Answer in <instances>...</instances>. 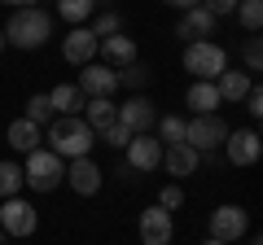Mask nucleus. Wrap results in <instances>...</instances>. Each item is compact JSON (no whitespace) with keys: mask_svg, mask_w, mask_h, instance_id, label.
Here are the masks:
<instances>
[{"mask_svg":"<svg viewBox=\"0 0 263 245\" xmlns=\"http://www.w3.org/2000/svg\"><path fill=\"white\" fill-rule=\"evenodd\" d=\"M5 44L9 48H22V53H35V48L48 44V35H53V13L40 9V5H31V9H13V18L5 22Z\"/></svg>","mask_w":263,"mask_h":245,"instance_id":"f257e3e1","label":"nucleus"},{"mask_svg":"<svg viewBox=\"0 0 263 245\" xmlns=\"http://www.w3.org/2000/svg\"><path fill=\"white\" fill-rule=\"evenodd\" d=\"M92 145H97V132L88 127L84 118H53L44 127V149H53L62 162H70V158H88L92 153Z\"/></svg>","mask_w":263,"mask_h":245,"instance_id":"f03ea898","label":"nucleus"},{"mask_svg":"<svg viewBox=\"0 0 263 245\" xmlns=\"http://www.w3.org/2000/svg\"><path fill=\"white\" fill-rule=\"evenodd\" d=\"M62 179H66V162L57 158L53 149H44V145H40L35 153H27V167H22V184H27V189L53 193Z\"/></svg>","mask_w":263,"mask_h":245,"instance_id":"7ed1b4c3","label":"nucleus"},{"mask_svg":"<svg viewBox=\"0 0 263 245\" xmlns=\"http://www.w3.org/2000/svg\"><path fill=\"white\" fill-rule=\"evenodd\" d=\"M228 127L219 114H197V118H184V145L193 153H215V149H224V140H228Z\"/></svg>","mask_w":263,"mask_h":245,"instance_id":"20e7f679","label":"nucleus"},{"mask_svg":"<svg viewBox=\"0 0 263 245\" xmlns=\"http://www.w3.org/2000/svg\"><path fill=\"white\" fill-rule=\"evenodd\" d=\"M184 70L193 79H211L215 84L219 70H228V53L215 39H193V44H184Z\"/></svg>","mask_w":263,"mask_h":245,"instance_id":"39448f33","label":"nucleus"},{"mask_svg":"<svg viewBox=\"0 0 263 245\" xmlns=\"http://www.w3.org/2000/svg\"><path fill=\"white\" fill-rule=\"evenodd\" d=\"M206 228H211V241L237 245L246 232H250V210H246V206H215Z\"/></svg>","mask_w":263,"mask_h":245,"instance_id":"423d86ee","label":"nucleus"},{"mask_svg":"<svg viewBox=\"0 0 263 245\" xmlns=\"http://www.w3.org/2000/svg\"><path fill=\"white\" fill-rule=\"evenodd\" d=\"M136 232H141V245H171L176 241V223H171V210H162L158 201L141 210L136 219Z\"/></svg>","mask_w":263,"mask_h":245,"instance_id":"0eeeda50","label":"nucleus"},{"mask_svg":"<svg viewBox=\"0 0 263 245\" xmlns=\"http://www.w3.org/2000/svg\"><path fill=\"white\" fill-rule=\"evenodd\" d=\"M0 228H5V236H31L40 228V210L22 197H9L0 201Z\"/></svg>","mask_w":263,"mask_h":245,"instance_id":"6e6552de","label":"nucleus"},{"mask_svg":"<svg viewBox=\"0 0 263 245\" xmlns=\"http://www.w3.org/2000/svg\"><path fill=\"white\" fill-rule=\"evenodd\" d=\"M114 122H123L132 136H145L154 122H158V110H154V101H149L145 92H132L127 101L119 105V118H114Z\"/></svg>","mask_w":263,"mask_h":245,"instance_id":"1a4fd4ad","label":"nucleus"},{"mask_svg":"<svg viewBox=\"0 0 263 245\" xmlns=\"http://www.w3.org/2000/svg\"><path fill=\"white\" fill-rule=\"evenodd\" d=\"M123 162H127L136 175H149V171H158L162 167V145H158V136H132L127 140V149H123Z\"/></svg>","mask_w":263,"mask_h":245,"instance_id":"9d476101","label":"nucleus"},{"mask_svg":"<svg viewBox=\"0 0 263 245\" xmlns=\"http://www.w3.org/2000/svg\"><path fill=\"white\" fill-rule=\"evenodd\" d=\"M79 92L84 96H114L119 92V70H110L105 62H88V66H79Z\"/></svg>","mask_w":263,"mask_h":245,"instance_id":"9b49d317","label":"nucleus"},{"mask_svg":"<svg viewBox=\"0 0 263 245\" xmlns=\"http://www.w3.org/2000/svg\"><path fill=\"white\" fill-rule=\"evenodd\" d=\"M224 153H228V162H233V167H254V162H259V153H263V140H259V132H254V127H237V132H228Z\"/></svg>","mask_w":263,"mask_h":245,"instance_id":"f8f14e48","label":"nucleus"},{"mask_svg":"<svg viewBox=\"0 0 263 245\" xmlns=\"http://www.w3.org/2000/svg\"><path fill=\"white\" fill-rule=\"evenodd\" d=\"M101 179H105V171L97 167L92 158H70V162H66V184H70L79 197H97Z\"/></svg>","mask_w":263,"mask_h":245,"instance_id":"ddd939ff","label":"nucleus"},{"mask_svg":"<svg viewBox=\"0 0 263 245\" xmlns=\"http://www.w3.org/2000/svg\"><path fill=\"white\" fill-rule=\"evenodd\" d=\"M97 44H101V39H97L88 27H75L62 39V57L70 62V66H88V62H97Z\"/></svg>","mask_w":263,"mask_h":245,"instance_id":"4468645a","label":"nucleus"},{"mask_svg":"<svg viewBox=\"0 0 263 245\" xmlns=\"http://www.w3.org/2000/svg\"><path fill=\"white\" fill-rule=\"evenodd\" d=\"M215 22H219L215 13L197 5V9H184V13H180V22H176V35L184 39V44H193V39H206V35H215Z\"/></svg>","mask_w":263,"mask_h":245,"instance_id":"2eb2a0df","label":"nucleus"},{"mask_svg":"<svg viewBox=\"0 0 263 245\" xmlns=\"http://www.w3.org/2000/svg\"><path fill=\"white\" fill-rule=\"evenodd\" d=\"M97 53H101V62H105L110 70H123V66H132V62H136V39H132L127 31H119V35L101 39V44H97Z\"/></svg>","mask_w":263,"mask_h":245,"instance_id":"dca6fc26","label":"nucleus"},{"mask_svg":"<svg viewBox=\"0 0 263 245\" xmlns=\"http://www.w3.org/2000/svg\"><path fill=\"white\" fill-rule=\"evenodd\" d=\"M254 88V79L246 75V70H219L215 79V92H219V105H241L246 92Z\"/></svg>","mask_w":263,"mask_h":245,"instance_id":"f3484780","label":"nucleus"},{"mask_svg":"<svg viewBox=\"0 0 263 245\" xmlns=\"http://www.w3.org/2000/svg\"><path fill=\"white\" fill-rule=\"evenodd\" d=\"M5 140H9V149H18V153H35L40 145H44V127H35V122H27V118H13L9 132H5Z\"/></svg>","mask_w":263,"mask_h":245,"instance_id":"a211bd4d","label":"nucleus"},{"mask_svg":"<svg viewBox=\"0 0 263 245\" xmlns=\"http://www.w3.org/2000/svg\"><path fill=\"white\" fill-rule=\"evenodd\" d=\"M48 105H53V118H75L79 110H84V92H79L75 84H57L53 92H44Z\"/></svg>","mask_w":263,"mask_h":245,"instance_id":"6ab92c4d","label":"nucleus"},{"mask_svg":"<svg viewBox=\"0 0 263 245\" xmlns=\"http://www.w3.org/2000/svg\"><path fill=\"white\" fill-rule=\"evenodd\" d=\"M162 167H167V175H193L202 167V153H193L189 145H167L162 149Z\"/></svg>","mask_w":263,"mask_h":245,"instance_id":"aec40b11","label":"nucleus"},{"mask_svg":"<svg viewBox=\"0 0 263 245\" xmlns=\"http://www.w3.org/2000/svg\"><path fill=\"white\" fill-rule=\"evenodd\" d=\"M114 118H119V105H114L110 96H84V122L92 132H105Z\"/></svg>","mask_w":263,"mask_h":245,"instance_id":"412c9836","label":"nucleus"},{"mask_svg":"<svg viewBox=\"0 0 263 245\" xmlns=\"http://www.w3.org/2000/svg\"><path fill=\"white\" fill-rule=\"evenodd\" d=\"M184 105H189L193 114H215V110H219L215 84H211V79H193V84H189V92H184Z\"/></svg>","mask_w":263,"mask_h":245,"instance_id":"4be33fe9","label":"nucleus"},{"mask_svg":"<svg viewBox=\"0 0 263 245\" xmlns=\"http://www.w3.org/2000/svg\"><path fill=\"white\" fill-rule=\"evenodd\" d=\"M57 13H62V22H70V27H84L97 13V0H57Z\"/></svg>","mask_w":263,"mask_h":245,"instance_id":"5701e85b","label":"nucleus"},{"mask_svg":"<svg viewBox=\"0 0 263 245\" xmlns=\"http://www.w3.org/2000/svg\"><path fill=\"white\" fill-rule=\"evenodd\" d=\"M154 127H158V145L162 149H167V145H184V118H180V114H162Z\"/></svg>","mask_w":263,"mask_h":245,"instance_id":"b1692460","label":"nucleus"},{"mask_svg":"<svg viewBox=\"0 0 263 245\" xmlns=\"http://www.w3.org/2000/svg\"><path fill=\"white\" fill-rule=\"evenodd\" d=\"M22 189H27V184H22V167L18 162H0V201L18 197Z\"/></svg>","mask_w":263,"mask_h":245,"instance_id":"393cba45","label":"nucleus"},{"mask_svg":"<svg viewBox=\"0 0 263 245\" xmlns=\"http://www.w3.org/2000/svg\"><path fill=\"white\" fill-rule=\"evenodd\" d=\"M237 22H241L250 35H259V27H263V0H237Z\"/></svg>","mask_w":263,"mask_h":245,"instance_id":"a878e982","label":"nucleus"},{"mask_svg":"<svg viewBox=\"0 0 263 245\" xmlns=\"http://www.w3.org/2000/svg\"><path fill=\"white\" fill-rule=\"evenodd\" d=\"M22 118L35 122V127H48V122H53V105H48V96H44V92L27 96V114H22Z\"/></svg>","mask_w":263,"mask_h":245,"instance_id":"bb28decb","label":"nucleus"},{"mask_svg":"<svg viewBox=\"0 0 263 245\" xmlns=\"http://www.w3.org/2000/svg\"><path fill=\"white\" fill-rule=\"evenodd\" d=\"M145 84H149V66H145V62H132V66H123V70H119V88L141 92Z\"/></svg>","mask_w":263,"mask_h":245,"instance_id":"cd10ccee","label":"nucleus"},{"mask_svg":"<svg viewBox=\"0 0 263 245\" xmlns=\"http://www.w3.org/2000/svg\"><path fill=\"white\" fill-rule=\"evenodd\" d=\"M88 31H92L97 39H110V35H119V31H123V18L114 9H105V13H97V27H88Z\"/></svg>","mask_w":263,"mask_h":245,"instance_id":"c85d7f7f","label":"nucleus"},{"mask_svg":"<svg viewBox=\"0 0 263 245\" xmlns=\"http://www.w3.org/2000/svg\"><path fill=\"white\" fill-rule=\"evenodd\" d=\"M241 62H246V75L263 66V44H259V35H250V39L241 44Z\"/></svg>","mask_w":263,"mask_h":245,"instance_id":"c756f323","label":"nucleus"},{"mask_svg":"<svg viewBox=\"0 0 263 245\" xmlns=\"http://www.w3.org/2000/svg\"><path fill=\"white\" fill-rule=\"evenodd\" d=\"M97 140H105V145H114V149H127V140H132V132L123 127V122H110L105 132H97Z\"/></svg>","mask_w":263,"mask_h":245,"instance_id":"7c9ffc66","label":"nucleus"},{"mask_svg":"<svg viewBox=\"0 0 263 245\" xmlns=\"http://www.w3.org/2000/svg\"><path fill=\"white\" fill-rule=\"evenodd\" d=\"M158 206H162V210H180V206H184V189H180V184H162Z\"/></svg>","mask_w":263,"mask_h":245,"instance_id":"2f4dec72","label":"nucleus"},{"mask_svg":"<svg viewBox=\"0 0 263 245\" xmlns=\"http://www.w3.org/2000/svg\"><path fill=\"white\" fill-rule=\"evenodd\" d=\"M241 105H246V114H250V118H263V92H259V88H250Z\"/></svg>","mask_w":263,"mask_h":245,"instance_id":"473e14b6","label":"nucleus"},{"mask_svg":"<svg viewBox=\"0 0 263 245\" xmlns=\"http://www.w3.org/2000/svg\"><path fill=\"white\" fill-rule=\"evenodd\" d=\"M202 9H211L215 18H228V13L237 9V0H202Z\"/></svg>","mask_w":263,"mask_h":245,"instance_id":"72a5a7b5","label":"nucleus"},{"mask_svg":"<svg viewBox=\"0 0 263 245\" xmlns=\"http://www.w3.org/2000/svg\"><path fill=\"white\" fill-rule=\"evenodd\" d=\"M162 5H167V9H176V13H184V9H197L202 0H162Z\"/></svg>","mask_w":263,"mask_h":245,"instance_id":"f704fd0d","label":"nucleus"},{"mask_svg":"<svg viewBox=\"0 0 263 245\" xmlns=\"http://www.w3.org/2000/svg\"><path fill=\"white\" fill-rule=\"evenodd\" d=\"M0 5H9V9H31V5H40V0H0Z\"/></svg>","mask_w":263,"mask_h":245,"instance_id":"c9c22d12","label":"nucleus"},{"mask_svg":"<svg viewBox=\"0 0 263 245\" xmlns=\"http://www.w3.org/2000/svg\"><path fill=\"white\" fill-rule=\"evenodd\" d=\"M0 245H9V236H5V228H0Z\"/></svg>","mask_w":263,"mask_h":245,"instance_id":"e433bc0d","label":"nucleus"},{"mask_svg":"<svg viewBox=\"0 0 263 245\" xmlns=\"http://www.w3.org/2000/svg\"><path fill=\"white\" fill-rule=\"evenodd\" d=\"M202 245H224V241H211V236H206V241H202Z\"/></svg>","mask_w":263,"mask_h":245,"instance_id":"4c0bfd02","label":"nucleus"},{"mask_svg":"<svg viewBox=\"0 0 263 245\" xmlns=\"http://www.w3.org/2000/svg\"><path fill=\"white\" fill-rule=\"evenodd\" d=\"M250 245H263V241H259V236H250Z\"/></svg>","mask_w":263,"mask_h":245,"instance_id":"58836bf2","label":"nucleus"},{"mask_svg":"<svg viewBox=\"0 0 263 245\" xmlns=\"http://www.w3.org/2000/svg\"><path fill=\"white\" fill-rule=\"evenodd\" d=\"M0 48H5V31H0Z\"/></svg>","mask_w":263,"mask_h":245,"instance_id":"ea45409f","label":"nucleus"}]
</instances>
